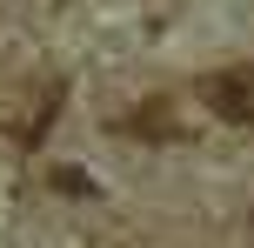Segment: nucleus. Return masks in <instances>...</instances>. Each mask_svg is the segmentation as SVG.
<instances>
[{"label":"nucleus","instance_id":"f257e3e1","mask_svg":"<svg viewBox=\"0 0 254 248\" xmlns=\"http://www.w3.org/2000/svg\"><path fill=\"white\" fill-rule=\"evenodd\" d=\"M207 107H214L221 121H234V128H248L254 121V61H241V67H221V74H207Z\"/></svg>","mask_w":254,"mask_h":248}]
</instances>
